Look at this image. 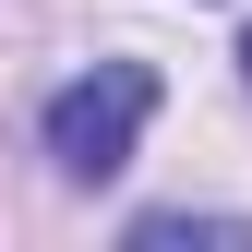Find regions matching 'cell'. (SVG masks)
I'll return each instance as SVG.
<instances>
[{"label": "cell", "mask_w": 252, "mask_h": 252, "mask_svg": "<svg viewBox=\"0 0 252 252\" xmlns=\"http://www.w3.org/2000/svg\"><path fill=\"white\" fill-rule=\"evenodd\" d=\"M144 120H156V72L144 60H96V72H72L48 96V168L60 180H120L132 168V144H144Z\"/></svg>", "instance_id": "obj_1"}, {"label": "cell", "mask_w": 252, "mask_h": 252, "mask_svg": "<svg viewBox=\"0 0 252 252\" xmlns=\"http://www.w3.org/2000/svg\"><path fill=\"white\" fill-rule=\"evenodd\" d=\"M240 72H252V36H240Z\"/></svg>", "instance_id": "obj_3"}, {"label": "cell", "mask_w": 252, "mask_h": 252, "mask_svg": "<svg viewBox=\"0 0 252 252\" xmlns=\"http://www.w3.org/2000/svg\"><path fill=\"white\" fill-rule=\"evenodd\" d=\"M180 240H216V252H228V240H252V228H240V216H192V204L132 216V252H180Z\"/></svg>", "instance_id": "obj_2"}]
</instances>
